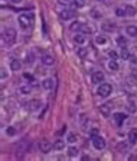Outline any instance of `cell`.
<instances>
[{
	"mask_svg": "<svg viewBox=\"0 0 137 161\" xmlns=\"http://www.w3.org/2000/svg\"><path fill=\"white\" fill-rule=\"evenodd\" d=\"M32 20H33V15H32V13H22V15H19V17H17L19 25L23 28V29H26V28L30 26Z\"/></svg>",
	"mask_w": 137,
	"mask_h": 161,
	"instance_id": "6da1fadb",
	"label": "cell"
},
{
	"mask_svg": "<svg viewBox=\"0 0 137 161\" xmlns=\"http://www.w3.org/2000/svg\"><path fill=\"white\" fill-rule=\"evenodd\" d=\"M16 36H17V32H16V29H13V28H7V29L5 31V34H3V39H5V42H6L7 45L15 44Z\"/></svg>",
	"mask_w": 137,
	"mask_h": 161,
	"instance_id": "7a4b0ae2",
	"label": "cell"
},
{
	"mask_svg": "<svg viewBox=\"0 0 137 161\" xmlns=\"http://www.w3.org/2000/svg\"><path fill=\"white\" fill-rule=\"evenodd\" d=\"M111 90H113L111 84H108V83H101L100 87H98V90H97V93H98L101 97H107V96L111 95Z\"/></svg>",
	"mask_w": 137,
	"mask_h": 161,
	"instance_id": "3957f363",
	"label": "cell"
},
{
	"mask_svg": "<svg viewBox=\"0 0 137 161\" xmlns=\"http://www.w3.org/2000/svg\"><path fill=\"white\" fill-rule=\"evenodd\" d=\"M93 145H94V148L95 150H104L105 148V141H104V138H101V136H93Z\"/></svg>",
	"mask_w": 137,
	"mask_h": 161,
	"instance_id": "277c9868",
	"label": "cell"
},
{
	"mask_svg": "<svg viewBox=\"0 0 137 161\" xmlns=\"http://www.w3.org/2000/svg\"><path fill=\"white\" fill-rule=\"evenodd\" d=\"M54 148V145L49 142V141H40L39 142V150H40V152H43V154H48V152H51V150Z\"/></svg>",
	"mask_w": 137,
	"mask_h": 161,
	"instance_id": "5b68a950",
	"label": "cell"
},
{
	"mask_svg": "<svg viewBox=\"0 0 137 161\" xmlns=\"http://www.w3.org/2000/svg\"><path fill=\"white\" fill-rule=\"evenodd\" d=\"M75 15H77V12L72 10V9H65V10L61 12V17H62L64 20H69V19L75 17Z\"/></svg>",
	"mask_w": 137,
	"mask_h": 161,
	"instance_id": "8992f818",
	"label": "cell"
},
{
	"mask_svg": "<svg viewBox=\"0 0 137 161\" xmlns=\"http://www.w3.org/2000/svg\"><path fill=\"white\" fill-rule=\"evenodd\" d=\"M91 81H93L94 84H100L104 81V73L103 71H94L93 77H91Z\"/></svg>",
	"mask_w": 137,
	"mask_h": 161,
	"instance_id": "52a82bcc",
	"label": "cell"
},
{
	"mask_svg": "<svg viewBox=\"0 0 137 161\" xmlns=\"http://www.w3.org/2000/svg\"><path fill=\"white\" fill-rule=\"evenodd\" d=\"M100 113L104 118H108L111 115V105H101L100 106Z\"/></svg>",
	"mask_w": 137,
	"mask_h": 161,
	"instance_id": "ba28073f",
	"label": "cell"
},
{
	"mask_svg": "<svg viewBox=\"0 0 137 161\" xmlns=\"http://www.w3.org/2000/svg\"><path fill=\"white\" fill-rule=\"evenodd\" d=\"M124 121H126V115H124V113H120V112L114 113V122H116L118 126H121Z\"/></svg>",
	"mask_w": 137,
	"mask_h": 161,
	"instance_id": "9c48e42d",
	"label": "cell"
},
{
	"mask_svg": "<svg viewBox=\"0 0 137 161\" xmlns=\"http://www.w3.org/2000/svg\"><path fill=\"white\" fill-rule=\"evenodd\" d=\"M42 62H43L45 65H54L55 58H54L52 55H49V54H45V55H42Z\"/></svg>",
	"mask_w": 137,
	"mask_h": 161,
	"instance_id": "30bf717a",
	"label": "cell"
},
{
	"mask_svg": "<svg viewBox=\"0 0 137 161\" xmlns=\"http://www.w3.org/2000/svg\"><path fill=\"white\" fill-rule=\"evenodd\" d=\"M128 141H130V144H136L137 142V128H133L128 132Z\"/></svg>",
	"mask_w": 137,
	"mask_h": 161,
	"instance_id": "8fae6325",
	"label": "cell"
},
{
	"mask_svg": "<svg viewBox=\"0 0 137 161\" xmlns=\"http://www.w3.org/2000/svg\"><path fill=\"white\" fill-rule=\"evenodd\" d=\"M10 68L13 71H19L20 68H22V62L19 61V60H16V58H13L12 61H10Z\"/></svg>",
	"mask_w": 137,
	"mask_h": 161,
	"instance_id": "7c38bea8",
	"label": "cell"
},
{
	"mask_svg": "<svg viewBox=\"0 0 137 161\" xmlns=\"http://www.w3.org/2000/svg\"><path fill=\"white\" fill-rule=\"evenodd\" d=\"M40 106H42V102H40V100H38V99H35V100H30V102H29V109H30V110H38Z\"/></svg>",
	"mask_w": 137,
	"mask_h": 161,
	"instance_id": "4fadbf2b",
	"label": "cell"
},
{
	"mask_svg": "<svg viewBox=\"0 0 137 161\" xmlns=\"http://www.w3.org/2000/svg\"><path fill=\"white\" fill-rule=\"evenodd\" d=\"M101 28H103V31H105V32H114V31H116V25H114V23H110V22H105V23H104Z\"/></svg>",
	"mask_w": 137,
	"mask_h": 161,
	"instance_id": "5bb4252c",
	"label": "cell"
},
{
	"mask_svg": "<svg viewBox=\"0 0 137 161\" xmlns=\"http://www.w3.org/2000/svg\"><path fill=\"white\" fill-rule=\"evenodd\" d=\"M82 25L84 23H81V22H72V23H71V26H69V29L72 31V32H78V31H81L82 29Z\"/></svg>",
	"mask_w": 137,
	"mask_h": 161,
	"instance_id": "9a60e30c",
	"label": "cell"
},
{
	"mask_svg": "<svg viewBox=\"0 0 137 161\" xmlns=\"http://www.w3.org/2000/svg\"><path fill=\"white\" fill-rule=\"evenodd\" d=\"M42 86H43V89H46V90H52V89H54V78H46V80H43Z\"/></svg>",
	"mask_w": 137,
	"mask_h": 161,
	"instance_id": "2e32d148",
	"label": "cell"
},
{
	"mask_svg": "<svg viewBox=\"0 0 137 161\" xmlns=\"http://www.w3.org/2000/svg\"><path fill=\"white\" fill-rule=\"evenodd\" d=\"M126 31H127V35H130V36H137V26L128 25Z\"/></svg>",
	"mask_w": 137,
	"mask_h": 161,
	"instance_id": "e0dca14e",
	"label": "cell"
},
{
	"mask_svg": "<svg viewBox=\"0 0 137 161\" xmlns=\"http://www.w3.org/2000/svg\"><path fill=\"white\" fill-rule=\"evenodd\" d=\"M74 41H75V44H79V45H82V44H85V41H87V38L82 35V34H78L75 38H74Z\"/></svg>",
	"mask_w": 137,
	"mask_h": 161,
	"instance_id": "ac0fdd59",
	"label": "cell"
},
{
	"mask_svg": "<svg viewBox=\"0 0 137 161\" xmlns=\"http://www.w3.org/2000/svg\"><path fill=\"white\" fill-rule=\"evenodd\" d=\"M78 148H75V147H69V148H68V155H69L71 158H74V157H77L78 155Z\"/></svg>",
	"mask_w": 137,
	"mask_h": 161,
	"instance_id": "d6986e66",
	"label": "cell"
},
{
	"mask_svg": "<svg viewBox=\"0 0 137 161\" xmlns=\"http://www.w3.org/2000/svg\"><path fill=\"white\" fill-rule=\"evenodd\" d=\"M108 68L111 71H117L118 70V64H117V61L116 60H111L110 62H108Z\"/></svg>",
	"mask_w": 137,
	"mask_h": 161,
	"instance_id": "ffe728a7",
	"label": "cell"
},
{
	"mask_svg": "<svg viewBox=\"0 0 137 161\" xmlns=\"http://www.w3.org/2000/svg\"><path fill=\"white\" fill-rule=\"evenodd\" d=\"M77 54H78L79 58H85V57L88 55V48H78Z\"/></svg>",
	"mask_w": 137,
	"mask_h": 161,
	"instance_id": "44dd1931",
	"label": "cell"
},
{
	"mask_svg": "<svg viewBox=\"0 0 137 161\" xmlns=\"http://www.w3.org/2000/svg\"><path fill=\"white\" fill-rule=\"evenodd\" d=\"M124 9H126V13H127V16H134V15H136V9H134L133 6L127 5Z\"/></svg>",
	"mask_w": 137,
	"mask_h": 161,
	"instance_id": "7402d4cb",
	"label": "cell"
},
{
	"mask_svg": "<svg viewBox=\"0 0 137 161\" xmlns=\"http://www.w3.org/2000/svg\"><path fill=\"white\" fill-rule=\"evenodd\" d=\"M54 148H55V150H64V148H65V141L58 140V141L54 144Z\"/></svg>",
	"mask_w": 137,
	"mask_h": 161,
	"instance_id": "603a6c76",
	"label": "cell"
},
{
	"mask_svg": "<svg viewBox=\"0 0 137 161\" xmlns=\"http://www.w3.org/2000/svg\"><path fill=\"white\" fill-rule=\"evenodd\" d=\"M127 110H128L130 113H136V110H137L136 103H134V102H128V105H127Z\"/></svg>",
	"mask_w": 137,
	"mask_h": 161,
	"instance_id": "cb8c5ba5",
	"label": "cell"
},
{
	"mask_svg": "<svg viewBox=\"0 0 137 161\" xmlns=\"http://www.w3.org/2000/svg\"><path fill=\"white\" fill-rule=\"evenodd\" d=\"M116 15H117L118 17H123V16H126L127 13H126V9H121V7H118V9H116Z\"/></svg>",
	"mask_w": 137,
	"mask_h": 161,
	"instance_id": "d4e9b609",
	"label": "cell"
},
{
	"mask_svg": "<svg viewBox=\"0 0 137 161\" xmlns=\"http://www.w3.org/2000/svg\"><path fill=\"white\" fill-rule=\"evenodd\" d=\"M120 55H121L123 60H128V58H130V54H128V51H127L126 48H121V54H120Z\"/></svg>",
	"mask_w": 137,
	"mask_h": 161,
	"instance_id": "484cf974",
	"label": "cell"
},
{
	"mask_svg": "<svg viewBox=\"0 0 137 161\" xmlns=\"http://www.w3.org/2000/svg\"><path fill=\"white\" fill-rule=\"evenodd\" d=\"M6 133H7L9 136H15V135H16V129H15L13 126H7V129H6Z\"/></svg>",
	"mask_w": 137,
	"mask_h": 161,
	"instance_id": "4316f807",
	"label": "cell"
},
{
	"mask_svg": "<svg viewBox=\"0 0 137 161\" xmlns=\"http://www.w3.org/2000/svg\"><path fill=\"white\" fill-rule=\"evenodd\" d=\"M20 93H23V95L30 93V86H22L20 87Z\"/></svg>",
	"mask_w": 137,
	"mask_h": 161,
	"instance_id": "83f0119b",
	"label": "cell"
},
{
	"mask_svg": "<svg viewBox=\"0 0 137 161\" xmlns=\"http://www.w3.org/2000/svg\"><path fill=\"white\" fill-rule=\"evenodd\" d=\"M91 16H93L94 19H100V17H101V13H100L97 9H93V10H91Z\"/></svg>",
	"mask_w": 137,
	"mask_h": 161,
	"instance_id": "f1b7e54d",
	"label": "cell"
},
{
	"mask_svg": "<svg viewBox=\"0 0 137 161\" xmlns=\"http://www.w3.org/2000/svg\"><path fill=\"white\" fill-rule=\"evenodd\" d=\"M85 2L87 0H74V5L77 7H82V6H85Z\"/></svg>",
	"mask_w": 137,
	"mask_h": 161,
	"instance_id": "f546056e",
	"label": "cell"
},
{
	"mask_svg": "<svg viewBox=\"0 0 137 161\" xmlns=\"http://www.w3.org/2000/svg\"><path fill=\"white\" fill-rule=\"evenodd\" d=\"M117 44L120 45V47H124V45L127 44V41H126V38H123V36H118V38H117Z\"/></svg>",
	"mask_w": 137,
	"mask_h": 161,
	"instance_id": "4dcf8cb0",
	"label": "cell"
},
{
	"mask_svg": "<svg viewBox=\"0 0 137 161\" xmlns=\"http://www.w3.org/2000/svg\"><path fill=\"white\" fill-rule=\"evenodd\" d=\"M77 141V135H74V133H69V135H68V142H75Z\"/></svg>",
	"mask_w": 137,
	"mask_h": 161,
	"instance_id": "1f68e13d",
	"label": "cell"
},
{
	"mask_svg": "<svg viewBox=\"0 0 137 161\" xmlns=\"http://www.w3.org/2000/svg\"><path fill=\"white\" fill-rule=\"evenodd\" d=\"M108 57H110L111 60H117V57H118V55H117V52H116V51H110V52H108Z\"/></svg>",
	"mask_w": 137,
	"mask_h": 161,
	"instance_id": "d6a6232c",
	"label": "cell"
},
{
	"mask_svg": "<svg viewBox=\"0 0 137 161\" xmlns=\"http://www.w3.org/2000/svg\"><path fill=\"white\" fill-rule=\"evenodd\" d=\"M117 148H118V151H126V150H127V144L121 142V144H118V145H117Z\"/></svg>",
	"mask_w": 137,
	"mask_h": 161,
	"instance_id": "836d02e7",
	"label": "cell"
},
{
	"mask_svg": "<svg viewBox=\"0 0 137 161\" xmlns=\"http://www.w3.org/2000/svg\"><path fill=\"white\" fill-rule=\"evenodd\" d=\"M26 62H33V54H28V58H26Z\"/></svg>",
	"mask_w": 137,
	"mask_h": 161,
	"instance_id": "e575fe53",
	"label": "cell"
},
{
	"mask_svg": "<svg viewBox=\"0 0 137 161\" xmlns=\"http://www.w3.org/2000/svg\"><path fill=\"white\" fill-rule=\"evenodd\" d=\"M58 3L62 5V6H66L68 3H69V0H58Z\"/></svg>",
	"mask_w": 137,
	"mask_h": 161,
	"instance_id": "d590c367",
	"label": "cell"
},
{
	"mask_svg": "<svg viewBox=\"0 0 137 161\" xmlns=\"http://www.w3.org/2000/svg\"><path fill=\"white\" fill-rule=\"evenodd\" d=\"M95 41H97V44H104V42H105V39H104L103 36H97Z\"/></svg>",
	"mask_w": 137,
	"mask_h": 161,
	"instance_id": "8d00e7d4",
	"label": "cell"
},
{
	"mask_svg": "<svg viewBox=\"0 0 137 161\" xmlns=\"http://www.w3.org/2000/svg\"><path fill=\"white\" fill-rule=\"evenodd\" d=\"M97 135H98V129H95V128L91 129V136H97Z\"/></svg>",
	"mask_w": 137,
	"mask_h": 161,
	"instance_id": "74e56055",
	"label": "cell"
},
{
	"mask_svg": "<svg viewBox=\"0 0 137 161\" xmlns=\"http://www.w3.org/2000/svg\"><path fill=\"white\" fill-rule=\"evenodd\" d=\"M25 78H28V80H30V81H33V80H35V78H33V76H30V74H28V73L25 74Z\"/></svg>",
	"mask_w": 137,
	"mask_h": 161,
	"instance_id": "f35d334b",
	"label": "cell"
},
{
	"mask_svg": "<svg viewBox=\"0 0 137 161\" xmlns=\"http://www.w3.org/2000/svg\"><path fill=\"white\" fill-rule=\"evenodd\" d=\"M0 71H2V78H6V70L3 67H2V70H0Z\"/></svg>",
	"mask_w": 137,
	"mask_h": 161,
	"instance_id": "ab89813d",
	"label": "cell"
},
{
	"mask_svg": "<svg viewBox=\"0 0 137 161\" xmlns=\"http://www.w3.org/2000/svg\"><path fill=\"white\" fill-rule=\"evenodd\" d=\"M128 60H130V61H131V62H137V60H136V57H130V58H128Z\"/></svg>",
	"mask_w": 137,
	"mask_h": 161,
	"instance_id": "60d3db41",
	"label": "cell"
},
{
	"mask_svg": "<svg viewBox=\"0 0 137 161\" xmlns=\"http://www.w3.org/2000/svg\"><path fill=\"white\" fill-rule=\"evenodd\" d=\"M130 161H133V160H136V155H130V158H128Z\"/></svg>",
	"mask_w": 137,
	"mask_h": 161,
	"instance_id": "b9f144b4",
	"label": "cell"
},
{
	"mask_svg": "<svg viewBox=\"0 0 137 161\" xmlns=\"http://www.w3.org/2000/svg\"><path fill=\"white\" fill-rule=\"evenodd\" d=\"M12 2H13V3H20L22 0H12Z\"/></svg>",
	"mask_w": 137,
	"mask_h": 161,
	"instance_id": "7bdbcfd3",
	"label": "cell"
},
{
	"mask_svg": "<svg viewBox=\"0 0 137 161\" xmlns=\"http://www.w3.org/2000/svg\"><path fill=\"white\" fill-rule=\"evenodd\" d=\"M98 2H103V0H98Z\"/></svg>",
	"mask_w": 137,
	"mask_h": 161,
	"instance_id": "ee69618b",
	"label": "cell"
}]
</instances>
